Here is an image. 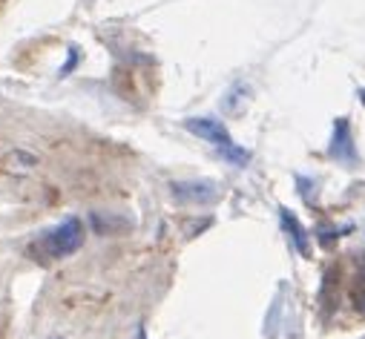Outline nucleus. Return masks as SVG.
Segmentation results:
<instances>
[{"mask_svg":"<svg viewBox=\"0 0 365 339\" xmlns=\"http://www.w3.org/2000/svg\"><path fill=\"white\" fill-rule=\"evenodd\" d=\"M328 155L336 158V161H342V164H356L359 161V155L354 150V138H351V124L345 118H336V124H334Z\"/></svg>","mask_w":365,"mask_h":339,"instance_id":"nucleus-3","label":"nucleus"},{"mask_svg":"<svg viewBox=\"0 0 365 339\" xmlns=\"http://www.w3.org/2000/svg\"><path fill=\"white\" fill-rule=\"evenodd\" d=\"M170 190L178 202H199V204H207L219 196L213 182H173Z\"/></svg>","mask_w":365,"mask_h":339,"instance_id":"nucleus-4","label":"nucleus"},{"mask_svg":"<svg viewBox=\"0 0 365 339\" xmlns=\"http://www.w3.org/2000/svg\"><path fill=\"white\" fill-rule=\"evenodd\" d=\"M279 221H282V227L288 230V236H291V241H294V247L302 253V256H308L311 253V247H308V236H305V230H302V224L297 221V216L291 213V210H285V207H279Z\"/></svg>","mask_w":365,"mask_h":339,"instance_id":"nucleus-5","label":"nucleus"},{"mask_svg":"<svg viewBox=\"0 0 365 339\" xmlns=\"http://www.w3.org/2000/svg\"><path fill=\"white\" fill-rule=\"evenodd\" d=\"M185 127L193 132V135H199V138H205V141H210L230 164H236V167H245L247 161H250V152L247 150H242L239 144H233V138H230V132L225 130V124L222 121H216V118H187L185 121Z\"/></svg>","mask_w":365,"mask_h":339,"instance_id":"nucleus-1","label":"nucleus"},{"mask_svg":"<svg viewBox=\"0 0 365 339\" xmlns=\"http://www.w3.org/2000/svg\"><path fill=\"white\" fill-rule=\"evenodd\" d=\"M359 98H362V104H365V90H359Z\"/></svg>","mask_w":365,"mask_h":339,"instance_id":"nucleus-7","label":"nucleus"},{"mask_svg":"<svg viewBox=\"0 0 365 339\" xmlns=\"http://www.w3.org/2000/svg\"><path fill=\"white\" fill-rule=\"evenodd\" d=\"M81 241H83L81 221L78 219H66V221H61L55 230H49L43 236L41 250L46 253L49 259H63V256H69V253H75L81 247Z\"/></svg>","mask_w":365,"mask_h":339,"instance_id":"nucleus-2","label":"nucleus"},{"mask_svg":"<svg viewBox=\"0 0 365 339\" xmlns=\"http://www.w3.org/2000/svg\"><path fill=\"white\" fill-rule=\"evenodd\" d=\"M351 296H354V305H356V311H362V313H365V285H356Z\"/></svg>","mask_w":365,"mask_h":339,"instance_id":"nucleus-6","label":"nucleus"}]
</instances>
